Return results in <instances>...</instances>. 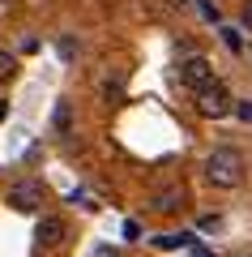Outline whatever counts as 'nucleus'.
Here are the masks:
<instances>
[{
	"instance_id": "nucleus-8",
	"label": "nucleus",
	"mask_w": 252,
	"mask_h": 257,
	"mask_svg": "<svg viewBox=\"0 0 252 257\" xmlns=\"http://www.w3.org/2000/svg\"><path fill=\"white\" fill-rule=\"evenodd\" d=\"M13 73H18V60H13V52H5V47H0V82H9Z\"/></svg>"
},
{
	"instance_id": "nucleus-13",
	"label": "nucleus",
	"mask_w": 252,
	"mask_h": 257,
	"mask_svg": "<svg viewBox=\"0 0 252 257\" xmlns=\"http://www.w3.org/2000/svg\"><path fill=\"white\" fill-rule=\"evenodd\" d=\"M243 30H252V0L243 5Z\"/></svg>"
},
{
	"instance_id": "nucleus-4",
	"label": "nucleus",
	"mask_w": 252,
	"mask_h": 257,
	"mask_svg": "<svg viewBox=\"0 0 252 257\" xmlns=\"http://www.w3.org/2000/svg\"><path fill=\"white\" fill-rule=\"evenodd\" d=\"M175 73H180V86L201 90V86L214 82V64H209V56H184V60L175 64Z\"/></svg>"
},
{
	"instance_id": "nucleus-14",
	"label": "nucleus",
	"mask_w": 252,
	"mask_h": 257,
	"mask_svg": "<svg viewBox=\"0 0 252 257\" xmlns=\"http://www.w3.org/2000/svg\"><path fill=\"white\" fill-rule=\"evenodd\" d=\"M192 257H209V253H205V248H201V244H192Z\"/></svg>"
},
{
	"instance_id": "nucleus-7",
	"label": "nucleus",
	"mask_w": 252,
	"mask_h": 257,
	"mask_svg": "<svg viewBox=\"0 0 252 257\" xmlns=\"http://www.w3.org/2000/svg\"><path fill=\"white\" fill-rule=\"evenodd\" d=\"M69 128H73V107H69V103H56V133H69Z\"/></svg>"
},
{
	"instance_id": "nucleus-1",
	"label": "nucleus",
	"mask_w": 252,
	"mask_h": 257,
	"mask_svg": "<svg viewBox=\"0 0 252 257\" xmlns=\"http://www.w3.org/2000/svg\"><path fill=\"white\" fill-rule=\"evenodd\" d=\"M205 180L214 189H239L243 184V155L235 146H218L205 159Z\"/></svg>"
},
{
	"instance_id": "nucleus-5",
	"label": "nucleus",
	"mask_w": 252,
	"mask_h": 257,
	"mask_svg": "<svg viewBox=\"0 0 252 257\" xmlns=\"http://www.w3.org/2000/svg\"><path fill=\"white\" fill-rule=\"evenodd\" d=\"M64 240H69V219L64 214H43L35 227V244L39 248H60Z\"/></svg>"
},
{
	"instance_id": "nucleus-2",
	"label": "nucleus",
	"mask_w": 252,
	"mask_h": 257,
	"mask_svg": "<svg viewBox=\"0 0 252 257\" xmlns=\"http://www.w3.org/2000/svg\"><path fill=\"white\" fill-rule=\"evenodd\" d=\"M231 103H235L231 90H226L218 77H214L209 86H201V90H197V111H201L205 120H222V116H231Z\"/></svg>"
},
{
	"instance_id": "nucleus-10",
	"label": "nucleus",
	"mask_w": 252,
	"mask_h": 257,
	"mask_svg": "<svg viewBox=\"0 0 252 257\" xmlns=\"http://www.w3.org/2000/svg\"><path fill=\"white\" fill-rule=\"evenodd\" d=\"M103 99L116 103V99H120V82H103Z\"/></svg>"
},
{
	"instance_id": "nucleus-15",
	"label": "nucleus",
	"mask_w": 252,
	"mask_h": 257,
	"mask_svg": "<svg viewBox=\"0 0 252 257\" xmlns=\"http://www.w3.org/2000/svg\"><path fill=\"white\" fill-rule=\"evenodd\" d=\"M94 257H120V253H111V248H99V253H94Z\"/></svg>"
},
{
	"instance_id": "nucleus-11",
	"label": "nucleus",
	"mask_w": 252,
	"mask_h": 257,
	"mask_svg": "<svg viewBox=\"0 0 252 257\" xmlns=\"http://www.w3.org/2000/svg\"><path fill=\"white\" fill-rule=\"evenodd\" d=\"M158 244H162V248H175V244H192V240H188V236H162Z\"/></svg>"
},
{
	"instance_id": "nucleus-6",
	"label": "nucleus",
	"mask_w": 252,
	"mask_h": 257,
	"mask_svg": "<svg viewBox=\"0 0 252 257\" xmlns=\"http://www.w3.org/2000/svg\"><path fill=\"white\" fill-rule=\"evenodd\" d=\"M180 206H184V189H180V184H171V189H158V193H154V206H150V210L154 214H175Z\"/></svg>"
},
{
	"instance_id": "nucleus-3",
	"label": "nucleus",
	"mask_w": 252,
	"mask_h": 257,
	"mask_svg": "<svg viewBox=\"0 0 252 257\" xmlns=\"http://www.w3.org/2000/svg\"><path fill=\"white\" fill-rule=\"evenodd\" d=\"M5 202H9L18 214H35V210H43L47 189H43V180H18L9 193H5Z\"/></svg>"
},
{
	"instance_id": "nucleus-16",
	"label": "nucleus",
	"mask_w": 252,
	"mask_h": 257,
	"mask_svg": "<svg viewBox=\"0 0 252 257\" xmlns=\"http://www.w3.org/2000/svg\"><path fill=\"white\" fill-rule=\"evenodd\" d=\"M248 52H252V47H248Z\"/></svg>"
},
{
	"instance_id": "nucleus-12",
	"label": "nucleus",
	"mask_w": 252,
	"mask_h": 257,
	"mask_svg": "<svg viewBox=\"0 0 252 257\" xmlns=\"http://www.w3.org/2000/svg\"><path fill=\"white\" fill-rule=\"evenodd\" d=\"M231 111H239L243 120H252V103H231Z\"/></svg>"
},
{
	"instance_id": "nucleus-9",
	"label": "nucleus",
	"mask_w": 252,
	"mask_h": 257,
	"mask_svg": "<svg viewBox=\"0 0 252 257\" xmlns=\"http://www.w3.org/2000/svg\"><path fill=\"white\" fill-rule=\"evenodd\" d=\"M222 43L231 47V52H243V39H239V30H235V26H222Z\"/></svg>"
}]
</instances>
